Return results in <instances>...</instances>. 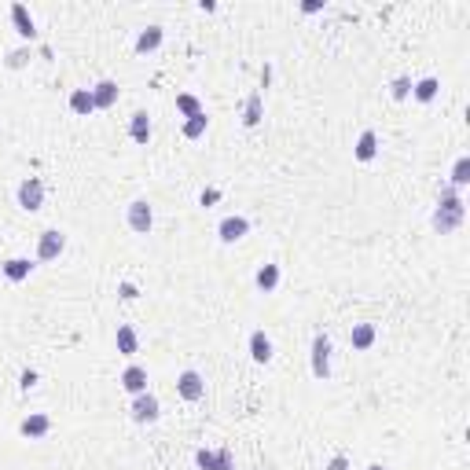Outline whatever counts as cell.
<instances>
[{
	"mask_svg": "<svg viewBox=\"0 0 470 470\" xmlns=\"http://www.w3.org/2000/svg\"><path fill=\"white\" fill-rule=\"evenodd\" d=\"M246 232H250V220H246V217H225V220L217 225L220 243H239Z\"/></svg>",
	"mask_w": 470,
	"mask_h": 470,
	"instance_id": "11",
	"label": "cell"
},
{
	"mask_svg": "<svg viewBox=\"0 0 470 470\" xmlns=\"http://www.w3.org/2000/svg\"><path fill=\"white\" fill-rule=\"evenodd\" d=\"M162 41H165V30H162V26H147V30L136 37V51H140V56H147V51H154Z\"/></svg>",
	"mask_w": 470,
	"mask_h": 470,
	"instance_id": "19",
	"label": "cell"
},
{
	"mask_svg": "<svg viewBox=\"0 0 470 470\" xmlns=\"http://www.w3.org/2000/svg\"><path fill=\"white\" fill-rule=\"evenodd\" d=\"M254 283H257L261 294H272V291L279 286V265H261L257 276H254Z\"/></svg>",
	"mask_w": 470,
	"mask_h": 470,
	"instance_id": "21",
	"label": "cell"
},
{
	"mask_svg": "<svg viewBox=\"0 0 470 470\" xmlns=\"http://www.w3.org/2000/svg\"><path fill=\"white\" fill-rule=\"evenodd\" d=\"M30 59H33V51H30V48H15V51H8L4 67H8V70H22Z\"/></svg>",
	"mask_w": 470,
	"mask_h": 470,
	"instance_id": "27",
	"label": "cell"
},
{
	"mask_svg": "<svg viewBox=\"0 0 470 470\" xmlns=\"http://www.w3.org/2000/svg\"><path fill=\"white\" fill-rule=\"evenodd\" d=\"M177 394L184 397V400H202V394H206V382H202V375L199 371H180V378H177Z\"/></svg>",
	"mask_w": 470,
	"mask_h": 470,
	"instance_id": "7",
	"label": "cell"
},
{
	"mask_svg": "<svg viewBox=\"0 0 470 470\" xmlns=\"http://www.w3.org/2000/svg\"><path fill=\"white\" fill-rule=\"evenodd\" d=\"M389 92H394V99H408V92H412V77H397V81L389 85Z\"/></svg>",
	"mask_w": 470,
	"mask_h": 470,
	"instance_id": "29",
	"label": "cell"
},
{
	"mask_svg": "<svg viewBox=\"0 0 470 470\" xmlns=\"http://www.w3.org/2000/svg\"><path fill=\"white\" fill-rule=\"evenodd\" d=\"M33 382H37V371H22V378H19V386H22V389H30Z\"/></svg>",
	"mask_w": 470,
	"mask_h": 470,
	"instance_id": "32",
	"label": "cell"
},
{
	"mask_svg": "<svg viewBox=\"0 0 470 470\" xmlns=\"http://www.w3.org/2000/svg\"><path fill=\"white\" fill-rule=\"evenodd\" d=\"M48 430H51V419H48L44 412L26 415V419L19 423V434H22V437H30V441H41V437H48Z\"/></svg>",
	"mask_w": 470,
	"mask_h": 470,
	"instance_id": "9",
	"label": "cell"
},
{
	"mask_svg": "<svg viewBox=\"0 0 470 470\" xmlns=\"http://www.w3.org/2000/svg\"><path fill=\"white\" fill-rule=\"evenodd\" d=\"M206 129H210V118H206V111H199L195 118H188V122H184V136L188 140H199Z\"/></svg>",
	"mask_w": 470,
	"mask_h": 470,
	"instance_id": "25",
	"label": "cell"
},
{
	"mask_svg": "<svg viewBox=\"0 0 470 470\" xmlns=\"http://www.w3.org/2000/svg\"><path fill=\"white\" fill-rule=\"evenodd\" d=\"M217 199H220V191H217V188H210V191H202V195H199V202H202V206H213Z\"/></svg>",
	"mask_w": 470,
	"mask_h": 470,
	"instance_id": "30",
	"label": "cell"
},
{
	"mask_svg": "<svg viewBox=\"0 0 470 470\" xmlns=\"http://www.w3.org/2000/svg\"><path fill=\"white\" fill-rule=\"evenodd\" d=\"M250 357H254L257 364H268V360H272V338H268L265 331H254V334H250Z\"/></svg>",
	"mask_w": 470,
	"mask_h": 470,
	"instance_id": "22",
	"label": "cell"
},
{
	"mask_svg": "<svg viewBox=\"0 0 470 470\" xmlns=\"http://www.w3.org/2000/svg\"><path fill=\"white\" fill-rule=\"evenodd\" d=\"M70 111L74 114H81V118H88L96 111V103H92V88H74L70 92Z\"/></svg>",
	"mask_w": 470,
	"mask_h": 470,
	"instance_id": "23",
	"label": "cell"
},
{
	"mask_svg": "<svg viewBox=\"0 0 470 470\" xmlns=\"http://www.w3.org/2000/svg\"><path fill=\"white\" fill-rule=\"evenodd\" d=\"M323 4H320V0H305V4H302V11H305V15H312V11H320Z\"/></svg>",
	"mask_w": 470,
	"mask_h": 470,
	"instance_id": "33",
	"label": "cell"
},
{
	"mask_svg": "<svg viewBox=\"0 0 470 470\" xmlns=\"http://www.w3.org/2000/svg\"><path fill=\"white\" fill-rule=\"evenodd\" d=\"M368 470H386V467H378V463H375V467H368Z\"/></svg>",
	"mask_w": 470,
	"mask_h": 470,
	"instance_id": "35",
	"label": "cell"
},
{
	"mask_svg": "<svg viewBox=\"0 0 470 470\" xmlns=\"http://www.w3.org/2000/svg\"><path fill=\"white\" fill-rule=\"evenodd\" d=\"M349 346L364 352V349H371L375 346V323H352V331H349Z\"/></svg>",
	"mask_w": 470,
	"mask_h": 470,
	"instance_id": "14",
	"label": "cell"
},
{
	"mask_svg": "<svg viewBox=\"0 0 470 470\" xmlns=\"http://www.w3.org/2000/svg\"><path fill=\"white\" fill-rule=\"evenodd\" d=\"M122 298H136V286L133 283H122Z\"/></svg>",
	"mask_w": 470,
	"mask_h": 470,
	"instance_id": "34",
	"label": "cell"
},
{
	"mask_svg": "<svg viewBox=\"0 0 470 470\" xmlns=\"http://www.w3.org/2000/svg\"><path fill=\"white\" fill-rule=\"evenodd\" d=\"M11 22H15V30L22 33V37H37V26H33V15L26 11V4H11Z\"/></svg>",
	"mask_w": 470,
	"mask_h": 470,
	"instance_id": "16",
	"label": "cell"
},
{
	"mask_svg": "<svg viewBox=\"0 0 470 470\" xmlns=\"http://www.w3.org/2000/svg\"><path fill=\"white\" fill-rule=\"evenodd\" d=\"M312 375H316L320 382H327V378H331V338L327 334L312 338Z\"/></svg>",
	"mask_w": 470,
	"mask_h": 470,
	"instance_id": "3",
	"label": "cell"
},
{
	"mask_svg": "<svg viewBox=\"0 0 470 470\" xmlns=\"http://www.w3.org/2000/svg\"><path fill=\"white\" fill-rule=\"evenodd\" d=\"M129 415H133L136 423H159V415H162V404L154 394H136L133 397V408H129Z\"/></svg>",
	"mask_w": 470,
	"mask_h": 470,
	"instance_id": "6",
	"label": "cell"
},
{
	"mask_svg": "<svg viewBox=\"0 0 470 470\" xmlns=\"http://www.w3.org/2000/svg\"><path fill=\"white\" fill-rule=\"evenodd\" d=\"M327 470H349V460L346 455H334V460L327 463Z\"/></svg>",
	"mask_w": 470,
	"mask_h": 470,
	"instance_id": "31",
	"label": "cell"
},
{
	"mask_svg": "<svg viewBox=\"0 0 470 470\" xmlns=\"http://www.w3.org/2000/svg\"><path fill=\"white\" fill-rule=\"evenodd\" d=\"M118 352H122V357H136V349H140V338H136V327H129V323H122V327H118Z\"/></svg>",
	"mask_w": 470,
	"mask_h": 470,
	"instance_id": "18",
	"label": "cell"
},
{
	"mask_svg": "<svg viewBox=\"0 0 470 470\" xmlns=\"http://www.w3.org/2000/svg\"><path fill=\"white\" fill-rule=\"evenodd\" d=\"M357 162H371L375 154H378V136H375V129H364L360 133V140H357Z\"/></svg>",
	"mask_w": 470,
	"mask_h": 470,
	"instance_id": "17",
	"label": "cell"
},
{
	"mask_svg": "<svg viewBox=\"0 0 470 470\" xmlns=\"http://www.w3.org/2000/svg\"><path fill=\"white\" fill-rule=\"evenodd\" d=\"M261 118H265V96L261 92H250L246 96V107H243V125H261Z\"/></svg>",
	"mask_w": 470,
	"mask_h": 470,
	"instance_id": "15",
	"label": "cell"
},
{
	"mask_svg": "<svg viewBox=\"0 0 470 470\" xmlns=\"http://www.w3.org/2000/svg\"><path fill=\"white\" fill-rule=\"evenodd\" d=\"M19 206L26 213H37L44 206V180L41 177H26L19 184Z\"/></svg>",
	"mask_w": 470,
	"mask_h": 470,
	"instance_id": "2",
	"label": "cell"
},
{
	"mask_svg": "<svg viewBox=\"0 0 470 470\" xmlns=\"http://www.w3.org/2000/svg\"><path fill=\"white\" fill-rule=\"evenodd\" d=\"M195 463H199V470H232V452L228 448H199L195 452Z\"/></svg>",
	"mask_w": 470,
	"mask_h": 470,
	"instance_id": "8",
	"label": "cell"
},
{
	"mask_svg": "<svg viewBox=\"0 0 470 470\" xmlns=\"http://www.w3.org/2000/svg\"><path fill=\"white\" fill-rule=\"evenodd\" d=\"M4 276L11 279V283H22V279H30V272H33V261L30 257H8L4 265Z\"/></svg>",
	"mask_w": 470,
	"mask_h": 470,
	"instance_id": "13",
	"label": "cell"
},
{
	"mask_svg": "<svg viewBox=\"0 0 470 470\" xmlns=\"http://www.w3.org/2000/svg\"><path fill=\"white\" fill-rule=\"evenodd\" d=\"M470 184V159L463 154L460 162H455V169H452V188H467Z\"/></svg>",
	"mask_w": 470,
	"mask_h": 470,
	"instance_id": "26",
	"label": "cell"
},
{
	"mask_svg": "<svg viewBox=\"0 0 470 470\" xmlns=\"http://www.w3.org/2000/svg\"><path fill=\"white\" fill-rule=\"evenodd\" d=\"M467 220V206H463V199L455 195V188H445L441 191V202H437V210H434V228L441 232V235H448V232H455Z\"/></svg>",
	"mask_w": 470,
	"mask_h": 470,
	"instance_id": "1",
	"label": "cell"
},
{
	"mask_svg": "<svg viewBox=\"0 0 470 470\" xmlns=\"http://www.w3.org/2000/svg\"><path fill=\"white\" fill-rule=\"evenodd\" d=\"M177 111H180V114H184V118H195V114H199V111H202V103H199V99H195L191 92H180V96H177Z\"/></svg>",
	"mask_w": 470,
	"mask_h": 470,
	"instance_id": "28",
	"label": "cell"
},
{
	"mask_svg": "<svg viewBox=\"0 0 470 470\" xmlns=\"http://www.w3.org/2000/svg\"><path fill=\"white\" fill-rule=\"evenodd\" d=\"M437 88H441L437 77H423V81H415V85H412V96L419 99V103H430V99L437 96Z\"/></svg>",
	"mask_w": 470,
	"mask_h": 470,
	"instance_id": "24",
	"label": "cell"
},
{
	"mask_svg": "<svg viewBox=\"0 0 470 470\" xmlns=\"http://www.w3.org/2000/svg\"><path fill=\"white\" fill-rule=\"evenodd\" d=\"M129 136H133L136 143H147L151 140V118H147V111H136L133 118H129Z\"/></svg>",
	"mask_w": 470,
	"mask_h": 470,
	"instance_id": "20",
	"label": "cell"
},
{
	"mask_svg": "<svg viewBox=\"0 0 470 470\" xmlns=\"http://www.w3.org/2000/svg\"><path fill=\"white\" fill-rule=\"evenodd\" d=\"M125 220H129V228H133L136 235H147V232L154 228V210H151V202H147V199L129 202V213H125Z\"/></svg>",
	"mask_w": 470,
	"mask_h": 470,
	"instance_id": "4",
	"label": "cell"
},
{
	"mask_svg": "<svg viewBox=\"0 0 470 470\" xmlns=\"http://www.w3.org/2000/svg\"><path fill=\"white\" fill-rule=\"evenodd\" d=\"M63 250H67V235L59 228L41 232V239H37V261H56Z\"/></svg>",
	"mask_w": 470,
	"mask_h": 470,
	"instance_id": "5",
	"label": "cell"
},
{
	"mask_svg": "<svg viewBox=\"0 0 470 470\" xmlns=\"http://www.w3.org/2000/svg\"><path fill=\"white\" fill-rule=\"evenodd\" d=\"M118 382H122V389H125V394H133V397L136 394H147V371H143L140 364H129Z\"/></svg>",
	"mask_w": 470,
	"mask_h": 470,
	"instance_id": "10",
	"label": "cell"
},
{
	"mask_svg": "<svg viewBox=\"0 0 470 470\" xmlns=\"http://www.w3.org/2000/svg\"><path fill=\"white\" fill-rule=\"evenodd\" d=\"M92 103H96V111H107L118 103V81H111V77H103V81L92 88Z\"/></svg>",
	"mask_w": 470,
	"mask_h": 470,
	"instance_id": "12",
	"label": "cell"
}]
</instances>
